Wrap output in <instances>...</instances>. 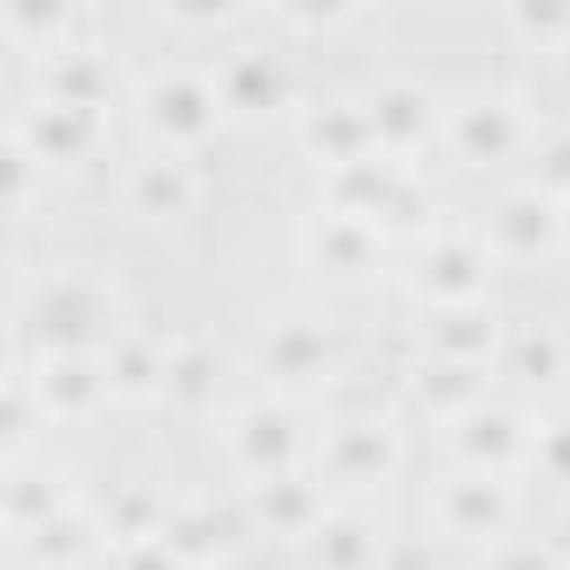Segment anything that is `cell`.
Listing matches in <instances>:
<instances>
[{
    "label": "cell",
    "mask_w": 570,
    "mask_h": 570,
    "mask_svg": "<svg viewBox=\"0 0 570 570\" xmlns=\"http://www.w3.org/2000/svg\"><path fill=\"white\" fill-rule=\"evenodd\" d=\"M28 330L41 343V356H108L128 323H121V289L101 268H55L48 282H35L28 296Z\"/></svg>",
    "instance_id": "cell-1"
},
{
    "label": "cell",
    "mask_w": 570,
    "mask_h": 570,
    "mask_svg": "<svg viewBox=\"0 0 570 570\" xmlns=\"http://www.w3.org/2000/svg\"><path fill=\"white\" fill-rule=\"evenodd\" d=\"M161 523H168V503H161V490H148V483H128V490L108 503V517H101V530L115 537V550L161 537Z\"/></svg>",
    "instance_id": "cell-29"
},
{
    "label": "cell",
    "mask_w": 570,
    "mask_h": 570,
    "mask_svg": "<svg viewBox=\"0 0 570 570\" xmlns=\"http://www.w3.org/2000/svg\"><path fill=\"white\" fill-rule=\"evenodd\" d=\"M21 550L41 557L48 570H68V563H81L95 550V523H88V510H61L55 523H41L35 537H21Z\"/></svg>",
    "instance_id": "cell-30"
},
{
    "label": "cell",
    "mask_w": 570,
    "mask_h": 570,
    "mask_svg": "<svg viewBox=\"0 0 570 570\" xmlns=\"http://www.w3.org/2000/svg\"><path fill=\"white\" fill-rule=\"evenodd\" d=\"M101 363H108L115 403H161V396H168V350H161L148 330H128Z\"/></svg>",
    "instance_id": "cell-21"
},
{
    "label": "cell",
    "mask_w": 570,
    "mask_h": 570,
    "mask_svg": "<svg viewBox=\"0 0 570 570\" xmlns=\"http://www.w3.org/2000/svg\"><path fill=\"white\" fill-rule=\"evenodd\" d=\"M423 343L436 363H463V370H490V356H503V323L476 303V309H430Z\"/></svg>",
    "instance_id": "cell-17"
},
{
    "label": "cell",
    "mask_w": 570,
    "mask_h": 570,
    "mask_svg": "<svg viewBox=\"0 0 570 570\" xmlns=\"http://www.w3.org/2000/svg\"><path fill=\"white\" fill-rule=\"evenodd\" d=\"M303 148L330 168H350V161H370L376 155V135H370V108L363 101H316L303 115Z\"/></svg>",
    "instance_id": "cell-16"
},
{
    "label": "cell",
    "mask_w": 570,
    "mask_h": 570,
    "mask_svg": "<svg viewBox=\"0 0 570 570\" xmlns=\"http://www.w3.org/2000/svg\"><path fill=\"white\" fill-rule=\"evenodd\" d=\"M490 248L510 255V262H537V255H557L563 248V202H550L537 181L503 195L490 208Z\"/></svg>",
    "instance_id": "cell-13"
},
{
    "label": "cell",
    "mask_w": 570,
    "mask_h": 570,
    "mask_svg": "<svg viewBox=\"0 0 570 570\" xmlns=\"http://www.w3.org/2000/svg\"><path fill=\"white\" fill-rule=\"evenodd\" d=\"M510 28L523 41H570V8H517Z\"/></svg>",
    "instance_id": "cell-35"
},
{
    "label": "cell",
    "mask_w": 570,
    "mask_h": 570,
    "mask_svg": "<svg viewBox=\"0 0 570 570\" xmlns=\"http://www.w3.org/2000/svg\"><path fill=\"white\" fill-rule=\"evenodd\" d=\"M403 463V443L390 423L376 416H356V423H336L316 436L309 450V476L316 483H343V490H370V483H390Z\"/></svg>",
    "instance_id": "cell-4"
},
{
    "label": "cell",
    "mask_w": 570,
    "mask_h": 570,
    "mask_svg": "<svg viewBox=\"0 0 570 570\" xmlns=\"http://www.w3.org/2000/svg\"><path fill=\"white\" fill-rule=\"evenodd\" d=\"M255 370L275 383V390H316L336 376V343L316 316H282L262 330L255 343Z\"/></svg>",
    "instance_id": "cell-9"
},
{
    "label": "cell",
    "mask_w": 570,
    "mask_h": 570,
    "mask_svg": "<svg viewBox=\"0 0 570 570\" xmlns=\"http://www.w3.org/2000/svg\"><path fill=\"white\" fill-rule=\"evenodd\" d=\"M303 255L316 262V275H330V282H343V289H356V282H370V275L383 268V228L323 208V215L303 228Z\"/></svg>",
    "instance_id": "cell-11"
},
{
    "label": "cell",
    "mask_w": 570,
    "mask_h": 570,
    "mask_svg": "<svg viewBox=\"0 0 570 570\" xmlns=\"http://www.w3.org/2000/svg\"><path fill=\"white\" fill-rule=\"evenodd\" d=\"M557 557H570V517H563V537H557Z\"/></svg>",
    "instance_id": "cell-39"
},
{
    "label": "cell",
    "mask_w": 570,
    "mask_h": 570,
    "mask_svg": "<svg viewBox=\"0 0 570 570\" xmlns=\"http://www.w3.org/2000/svg\"><path fill=\"white\" fill-rule=\"evenodd\" d=\"M161 543L188 563V570H202V563H215L222 550H228V530H222V517H215V503H168V523H161Z\"/></svg>",
    "instance_id": "cell-25"
},
{
    "label": "cell",
    "mask_w": 570,
    "mask_h": 570,
    "mask_svg": "<svg viewBox=\"0 0 570 570\" xmlns=\"http://www.w3.org/2000/svg\"><path fill=\"white\" fill-rule=\"evenodd\" d=\"M195 195H202V181H195V168H188L181 155H155V161H141V168L128 175V202H135L148 222H175V215H188Z\"/></svg>",
    "instance_id": "cell-22"
},
{
    "label": "cell",
    "mask_w": 570,
    "mask_h": 570,
    "mask_svg": "<svg viewBox=\"0 0 570 570\" xmlns=\"http://www.w3.org/2000/svg\"><path fill=\"white\" fill-rule=\"evenodd\" d=\"M530 443H537V430L517 410H503V403H476V410H463L450 423L456 463L463 470H483V476H510L517 463H530Z\"/></svg>",
    "instance_id": "cell-10"
},
{
    "label": "cell",
    "mask_w": 570,
    "mask_h": 570,
    "mask_svg": "<svg viewBox=\"0 0 570 570\" xmlns=\"http://www.w3.org/2000/svg\"><path fill=\"white\" fill-rule=\"evenodd\" d=\"M443 141H450L456 161L497 168V161H510V155L530 141V121H523L517 101H503V95H463V101L443 115Z\"/></svg>",
    "instance_id": "cell-8"
},
{
    "label": "cell",
    "mask_w": 570,
    "mask_h": 570,
    "mask_svg": "<svg viewBox=\"0 0 570 570\" xmlns=\"http://www.w3.org/2000/svg\"><path fill=\"white\" fill-rule=\"evenodd\" d=\"M537 161H543V168H537V188H543L550 202H570V141H543Z\"/></svg>",
    "instance_id": "cell-36"
},
{
    "label": "cell",
    "mask_w": 570,
    "mask_h": 570,
    "mask_svg": "<svg viewBox=\"0 0 570 570\" xmlns=\"http://www.w3.org/2000/svg\"><path fill=\"white\" fill-rule=\"evenodd\" d=\"M530 463H537L550 483H570V416H557V423H537Z\"/></svg>",
    "instance_id": "cell-33"
},
{
    "label": "cell",
    "mask_w": 570,
    "mask_h": 570,
    "mask_svg": "<svg viewBox=\"0 0 570 570\" xmlns=\"http://www.w3.org/2000/svg\"><path fill=\"white\" fill-rule=\"evenodd\" d=\"M28 376H35V396H41L48 423H81V416H95L115 396L101 356H41Z\"/></svg>",
    "instance_id": "cell-14"
},
{
    "label": "cell",
    "mask_w": 570,
    "mask_h": 570,
    "mask_svg": "<svg viewBox=\"0 0 570 570\" xmlns=\"http://www.w3.org/2000/svg\"><path fill=\"white\" fill-rule=\"evenodd\" d=\"M483 570H557V550L523 543V537H497V543L483 550Z\"/></svg>",
    "instance_id": "cell-34"
},
{
    "label": "cell",
    "mask_w": 570,
    "mask_h": 570,
    "mask_svg": "<svg viewBox=\"0 0 570 570\" xmlns=\"http://www.w3.org/2000/svg\"><path fill=\"white\" fill-rule=\"evenodd\" d=\"M503 356H510V370L530 376V383H557V376H563V343H557L550 330H523V336H510Z\"/></svg>",
    "instance_id": "cell-31"
},
{
    "label": "cell",
    "mask_w": 570,
    "mask_h": 570,
    "mask_svg": "<svg viewBox=\"0 0 570 570\" xmlns=\"http://www.w3.org/2000/svg\"><path fill=\"white\" fill-rule=\"evenodd\" d=\"M563 255H570V202H563Z\"/></svg>",
    "instance_id": "cell-40"
},
{
    "label": "cell",
    "mask_w": 570,
    "mask_h": 570,
    "mask_svg": "<svg viewBox=\"0 0 570 570\" xmlns=\"http://www.w3.org/2000/svg\"><path fill=\"white\" fill-rule=\"evenodd\" d=\"M8 141H21L41 168H75V161L101 141V115L41 95V101H28V108L14 115V135H8Z\"/></svg>",
    "instance_id": "cell-12"
},
{
    "label": "cell",
    "mask_w": 570,
    "mask_h": 570,
    "mask_svg": "<svg viewBox=\"0 0 570 570\" xmlns=\"http://www.w3.org/2000/svg\"><path fill=\"white\" fill-rule=\"evenodd\" d=\"M108 81H115V75H108V55H95V48H68V55L41 61V88H48V101L88 108V115H101Z\"/></svg>",
    "instance_id": "cell-24"
},
{
    "label": "cell",
    "mask_w": 570,
    "mask_h": 570,
    "mask_svg": "<svg viewBox=\"0 0 570 570\" xmlns=\"http://www.w3.org/2000/svg\"><path fill=\"white\" fill-rule=\"evenodd\" d=\"M510 517H517L510 483H503V476H483V470H456V476H443L436 497H430V523H436L450 543H483V550H490V543L510 530Z\"/></svg>",
    "instance_id": "cell-6"
},
{
    "label": "cell",
    "mask_w": 570,
    "mask_h": 570,
    "mask_svg": "<svg viewBox=\"0 0 570 570\" xmlns=\"http://www.w3.org/2000/svg\"><path fill=\"white\" fill-rule=\"evenodd\" d=\"M215 95H222V108H235V115L275 108V101H282V68H275V55H262V48L228 55V61L215 68Z\"/></svg>",
    "instance_id": "cell-23"
},
{
    "label": "cell",
    "mask_w": 570,
    "mask_h": 570,
    "mask_svg": "<svg viewBox=\"0 0 570 570\" xmlns=\"http://www.w3.org/2000/svg\"><path fill=\"white\" fill-rule=\"evenodd\" d=\"M483 282H490V242L483 235H463V228L423 235L416 268H410V289L430 309H476L483 303Z\"/></svg>",
    "instance_id": "cell-3"
},
{
    "label": "cell",
    "mask_w": 570,
    "mask_h": 570,
    "mask_svg": "<svg viewBox=\"0 0 570 570\" xmlns=\"http://www.w3.org/2000/svg\"><path fill=\"white\" fill-rule=\"evenodd\" d=\"M115 570H188V563H181L161 537H148V543H121V550H115Z\"/></svg>",
    "instance_id": "cell-37"
},
{
    "label": "cell",
    "mask_w": 570,
    "mask_h": 570,
    "mask_svg": "<svg viewBox=\"0 0 570 570\" xmlns=\"http://www.w3.org/2000/svg\"><path fill=\"white\" fill-rule=\"evenodd\" d=\"M363 108H370V135H376V155H390V161L416 155V148L436 135V101H430L416 81H376V95H370Z\"/></svg>",
    "instance_id": "cell-15"
},
{
    "label": "cell",
    "mask_w": 570,
    "mask_h": 570,
    "mask_svg": "<svg viewBox=\"0 0 570 570\" xmlns=\"http://www.w3.org/2000/svg\"><path fill=\"white\" fill-rule=\"evenodd\" d=\"M0 28H8V41L14 48H28V55H68V28H75V14L61 8V0H8V14H0Z\"/></svg>",
    "instance_id": "cell-26"
},
{
    "label": "cell",
    "mask_w": 570,
    "mask_h": 570,
    "mask_svg": "<svg viewBox=\"0 0 570 570\" xmlns=\"http://www.w3.org/2000/svg\"><path fill=\"white\" fill-rule=\"evenodd\" d=\"M35 416H48V410H41L35 376H28V363H21L14 383H8V463H21V456L35 450Z\"/></svg>",
    "instance_id": "cell-32"
},
{
    "label": "cell",
    "mask_w": 570,
    "mask_h": 570,
    "mask_svg": "<svg viewBox=\"0 0 570 570\" xmlns=\"http://www.w3.org/2000/svg\"><path fill=\"white\" fill-rule=\"evenodd\" d=\"M141 121L148 135L168 148V155H188L215 135L222 121V95H215V75H195V68H161L148 75L141 88Z\"/></svg>",
    "instance_id": "cell-2"
},
{
    "label": "cell",
    "mask_w": 570,
    "mask_h": 570,
    "mask_svg": "<svg viewBox=\"0 0 570 570\" xmlns=\"http://www.w3.org/2000/svg\"><path fill=\"white\" fill-rule=\"evenodd\" d=\"M168 21L175 28H222V21H235L228 8H168Z\"/></svg>",
    "instance_id": "cell-38"
},
{
    "label": "cell",
    "mask_w": 570,
    "mask_h": 570,
    "mask_svg": "<svg viewBox=\"0 0 570 570\" xmlns=\"http://www.w3.org/2000/svg\"><path fill=\"white\" fill-rule=\"evenodd\" d=\"M303 550L316 570H383V530L363 510H330Z\"/></svg>",
    "instance_id": "cell-19"
},
{
    "label": "cell",
    "mask_w": 570,
    "mask_h": 570,
    "mask_svg": "<svg viewBox=\"0 0 570 570\" xmlns=\"http://www.w3.org/2000/svg\"><path fill=\"white\" fill-rule=\"evenodd\" d=\"M215 383H222L215 350H202V343H175V350H168V403L208 410V403H215Z\"/></svg>",
    "instance_id": "cell-28"
},
{
    "label": "cell",
    "mask_w": 570,
    "mask_h": 570,
    "mask_svg": "<svg viewBox=\"0 0 570 570\" xmlns=\"http://www.w3.org/2000/svg\"><path fill=\"white\" fill-rule=\"evenodd\" d=\"M303 430H296V410L289 403H248L228 416V456L235 470L255 483H275V476H296L303 470Z\"/></svg>",
    "instance_id": "cell-5"
},
{
    "label": "cell",
    "mask_w": 570,
    "mask_h": 570,
    "mask_svg": "<svg viewBox=\"0 0 570 570\" xmlns=\"http://www.w3.org/2000/svg\"><path fill=\"white\" fill-rule=\"evenodd\" d=\"M0 503H8V530L21 543L41 523H55L61 510H75V490H68L61 470H35V456H21V463H8V497H0Z\"/></svg>",
    "instance_id": "cell-18"
},
{
    "label": "cell",
    "mask_w": 570,
    "mask_h": 570,
    "mask_svg": "<svg viewBox=\"0 0 570 570\" xmlns=\"http://www.w3.org/2000/svg\"><path fill=\"white\" fill-rule=\"evenodd\" d=\"M330 208L336 215H356V222H410L423 215V195H416V175L390 155H370V161H350V168H330Z\"/></svg>",
    "instance_id": "cell-7"
},
{
    "label": "cell",
    "mask_w": 570,
    "mask_h": 570,
    "mask_svg": "<svg viewBox=\"0 0 570 570\" xmlns=\"http://www.w3.org/2000/svg\"><path fill=\"white\" fill-rule=\"evenodd\" d=\"M323 517H330V510H323V483H309L303 470H296V476H275V483H255V523H262L268 537L309 543V530H316Z\"/></svg>",
    "instance_id": "cell-20"
},
{
    "label": "cell",
    "mask_w": 570,
    "mask_h": 570,
    "mask_svg": "<svg viewBox=\"0 0 570 570\" xmlns=\"http://www.w3.org/2000/svg\"><path fill=\"white\" fill-rule=\"evenodd\" d=\"M410 396L416 403H430L436 416H463V410H476L483 403V370H463V363H430V370H416L410 376Z\"/></svg>",
    "instance_id": "cell-27"
}]
</instances>
